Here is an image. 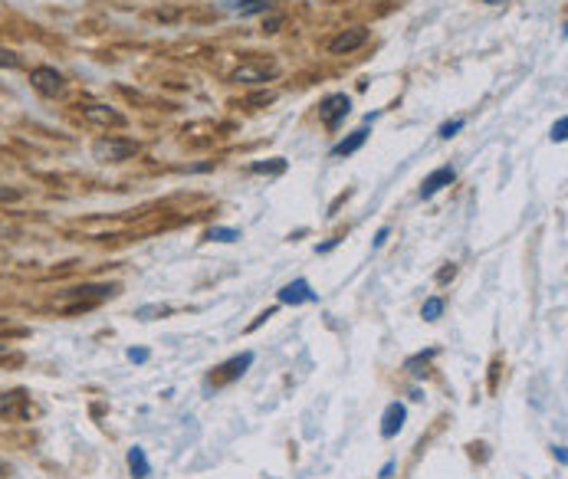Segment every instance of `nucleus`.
Here are the masks:
<instances>
[{
  "mask_svg": "<svg viewBox=\"0 0 568 479\" xmlns=\"http://www.w3.org/2000/svg\"><path fill=\"white\" fill-rule=\"evenodd\" d=\"M141 145L132 138H118V135H105L92 145V158L102 164H118V161H128L132 154H139Z\"/></svg>",
  "mask_w": 568,
  "mask_h": 479,
  "instance_id": "obj_1",
  "label": "nucleus"
},
{
  "mask_svg": "<svg viewBox=\"0 0 568 479\" xmlns=\"http://www.w3.org/2000/svg\"><path fill=\"white\" fill-rule=\"evenodd\" d=\"M279 76L276 63H263V60H253V63H240L233 73H230V82L237 86H266L269 79Z\"/></svg>",
  "mask_w": 568,
  "mask_h": 479,
  "instance_id": "obj_2",
  "label": "nucleus"
},
{
  "mask_svg": "<svg viewBox=\"0 0 568 479\" xmlns=\"http://www.w3.org/2000/svg\"><path fill=\"white\" fill-rule=\"evenodd\" d=\"M348 112H352V99L345 92H332V96L319 102V118H322L326 128H339L348 118Z\"/></svg>",
  "mask_w": 568,
  "mask_h": 479,
  "instance_id": "obj_3",
  "label": "nucleus"
},
{
  "mask_svg": "<svg viewBox=\"0 0 568 479\" xmlns=\"http://www.w3.org/2000/svg\"><path fill=\"white\" fill-rule=\"evenodd\" d=\"M30 86L37 89L39 96L53 99V96H60L66 89V76L60 69H53V66H37V69H30Z\"/></svg>",
  "mask_w": 568,
  "mask_h": 479,
  "instance_id": "obj_4",
  "label": "nucleus"
},
{
  "mask_svg": "<svg viewBox=\"0 0 568 479\" xmlns=\"http://www.w3.org/2000/svg\"><path fill=\"white\" fill-rule=\"evenodd\" d=\"M79 109H82V118H86L89 125H102V128H109V125L122 128L125 125V115L115 112L112 105H96V102H92V105H79Z\"/></svg>",
  "mask_w": 568,
  "mask_h": 479,
  "instance_id": "obj_5",
  "label": "nucleus"
},
{
  "mask_svg": "<svg viewBox=\"0 0 568 479\" xmlns=\"http://www.w3.org/2000/svg\"><path fill=\"white\" fill-rule=\"evenodd\" d=\"M276 299L283 305H303V302H316L319 296L312 292L309 279H296V282H286V286L276 292Z\"/></svg>",
  "mask_w": 568,
  "mask_h": 479,
  "instance_id": "obj_6",
  "label": "nucleus"
},
{
  "mask_svg": "<svg viewBox=\"0 0 568 479\" xmlns=\"http://www.w3.org/2000/svg\"><path fill=\"white\" fill-rule=\"evenodd\" d=\"M368 43V30L365 26H352V30H341L339 37L328 43V53H335V56H341V53H355L358 46H365Z\"/></svg>",
  "mask_w": 568,
  "mask_h": 479,
  "instance_id": "obj_7",
  "label": "nucleus"
},
{
  "mask_svg": "<svg viewBox=\"0 0 568 479\" xmlns=\"http://www.w3.org/2000/svg\"><path fill=\"white\" fill-rule=\"evenodd\" d=\"M405 420H407V407L405 404H388L384 407V414H381V437L384 440H391V437H398L401 433V427H405Z\"/></svg>",
  "mask_w": 568,
  "mask_h": 479,
  "instance_id": "obj_8",
  "label": "nucleus"
},
{
  "mask_svg": "<svg viewBox=\"0 0 568 479\" xmlns=\"http://www.w3.org/2000/svg\"><path fill=\"white\" fill-rule=\"evenodd\" d=\"M454 181H456V171L450 168V164H443V168H437V171H430V174L424 177V184H420V197L427 201V197H434L437 190L450 188Z\"/></svg>",
  "mask_w": 568,
  "mask_h": 479,
  "instance_id": "obj_9",
  "label": "nucleus"
},
{
  "mask_svg": "<svg viewBox=\"0 0 568 479\" xmlns=\"http://www.w3.org/2000/svg\"><path fill=\"white\" fill-rule=\"evenodd\" d=\"M253 358H256L253 352H243V354H237V358L224 361V365L217 368V384H230V381H237L243 371L253 365Z\"/></svg>",
  "mask_w": 568,
  "mask_h": 479,
  "instance_id": "obj_10",
  "label": "nucleus"
},
{
  "mask_svg": "<svg viewBox=\"0 0 568 479\" xmlns=\"http://www.w3.org/2000/svg\"><path fill=\"white\" fill-rule=\"evenodd\" d=\"M365 141H368V128L362 125L358 132H352L348 138H341L339 145L332 148V158H345V154H355L358 148H362V145H365Z\"/></svg>",
  "mask_w": 568,
  "mask_h": 479,
  "instance_id": "obj_11",
  "label": "nucleus"
},
{
  "mask_svg": "<svg viewBox=\"0 0 568 479\" xmlns=\"http://www.w3.org/2000/svg\"><path fill=\"white\" fill-rule=\"evenodd\" d=\"M128 469H132V476L135 479L152 476V463H148V456H145L141 446H132V450H128Z\"/></svg>",
  "mask_w": 568,
  "mask_h": 479,
  "instance_id": "obj_12",
  "label": "nucleus"
},
{
  "mask_svg": "<svg viewBox=\"0 0 568 479\" xmlns=\"http://www.w3.org/2000/svg\"><path fill=\"white\" fill-rule=\"evenodd\" d=\"M24 401H26L24 391L0 394V414H3V417H30V410H26V407H20V410H17V404H24Z\"/></svg>",
  "mask_w": 568,
  "mask_h": 479,
  "instance_id": "obj_13",
  "label": "nucleus"
},
{
  "mask_svg": "<svg viewBox=\"0 0 568 479\" xmlns=\"http://www.w3.org/2000/svg\"><path fill=\"white\" fill-rule=\"evenodd\" d=\"M273 7V0H237V3H230L227 10L240 13V17H253V13H266Z\"/></svg>",
  "mask_w": 568,
  "mask_h": 479,
  "instance_id": "obj_14",
  "label": "nucleus"
},
{
  "mask_svg": "<svg viewBox=\"0 0 568 479\" xmlns=\"http://www.w3.org/2000/svg\"><path fill=\"white\" fill-rule=\"evenodd\" d=\"M286 171V161L283 158H273V161H256L250 164V174H283Z\"/></svg>",
  "mask_w": 568,
  "mask_h": 479,
  "instance_id": "obj_15",
  "label": "nucleus"
},
{
  "mask_svg": "<svg viewBox=\"0 0 568 479\" xmlns=\"http://www.w3.org/2000/svg\"><path fill=\"white\" fill-rule=\"evenodd\" d=\"M420 316H424V322H437V318L443 316V299L441 296H430L427 302H424V309H420Z\"/></svg>",
  "mask_w": 568,
  "mask_h": 479,
  "instance_id": "obj_16",
  "label": "nucleus"
},
{
  "mask_svg": "<svg viewBox=\"0 0 568 479\" xmlns=\"http://www.w3.org/2000/svg\"><path fill=\"white\" fill-rule=\"evenodd\" d=\"M434 354H437V352L430 348V352H420V354H414V358H407V371H411L414 378H420V374H424V368H427V361L434 358Z\"/></svg>",
  "mask_w": 568,
  "mask_h": 479,
  "instance_id": "obj_17",
  "label": "nucleus"
},
{
  "mask_svg": "<svg viewBox=\"0 0 568 479\" xmlns=\"http://www.w3.org/2000/svg\"><path fill=\"white\" fill-rule=\"evenodd\" d=\"M207 240H217V243H233V240H240V233L233 227H211L207 230Z\"/></svg>",
  "mask_w": 568,
  "mask_h": 479,
  "instance_id": "obj_18",
  "label": "nucleus"
},
{
  "mask_svg": "<svg viewBox=\"0 0 568 479\" xmlns=\"http://www.w3.org/2000/svg\"><path fill=\"white\" fill-rule=\"evenodd\" d=\"M460 128H463V118H454V122H443L437 135H441V138H454V135H456V132H460Z\"/></svg>",
  "mask_w": 568,
  "mask_h": 479,
  "instance_id": "obj_19",
  "label": "nucleus"
},
{
  "mask_svg": "<svg viewBox=\"0 0 568 479\" xmlns=\"http://www.w3.org/2000/svg\"><path fill=\"white\" fill-rule=\"evenodd\" d=\"M0 66H7V69H17V66H24V60L17 56L13 50H0Z\"/></svg>",
  "mask_w": 568,
  "mask_h": 479,
  "instance_id": "obj_20",
  "label": "nucleus"
},
{
  "mask_svg": "<svg viewBox=\"0 0 568 479\" xmlns=\"http://www.w3.org/2000/svg\"><path fill=\"white\" fill-rule=\"evenodd\" d=\"M565 132H568V118H565V115H562V118H558L556 125H552V141H565V138H568Z\"/></svg>",
  "mask_w": 568,
  "mask_h": 479,
  "instance_id": "obj_21",
  "label": "nucleus"
},
{
  "mask_svg": "<svg viewBox=\"0 0 568 479\" xmlns=\"http://www.w3.org/2000/svg\"><path fill=\"white\" fill-rule=\"evenodd\" d=\"M148 358H152L148 348H128V361H135V365H145Z\"/></svg>",
  "mask_w": 568,
  "mask_h": 479,
  "instance_id": "obj_22",
  "label": "nucleus"
},
{
  "mask_svg": "<svg viewBox=\"0 0 568 479\" xmlns=\"http://www.w3.org/2000/svg\"><path fill=\"white\" fill-rule=\"evenodd\" d=\"M269 102H276V92H260V96H250L247 105H269Z\"/></svg>",
  "mask_w": 568,
  "mask_h": 479,
  "instance_id": "obj_23",
  "label": "nucleus"
},
{
  "mask_svg": "<svg viewBox=\"0 0 568 479\" xmlns=\"http://www.w3.org/2000/svg\"><path fill=\"white\" fill-rule=\"evenodd\" d=\"M279 26H283V17H279V13H273V17H266V20H263V33H276Z\"/></svg>",
  "mask_w": 568,
  "mask_h": 479,
  "instance_id": "obj_24",
  "label": "nucleus"
},
{
  "mask_svg": "<svg viewBox=\"0 0 568 479\" xmlns=\"http://www.w3.org/2000/svg\"><path fill=\"white\" fill-rule=\"evenodd\" d=\"M454 276H456V266L450 263V266H447V269H441V273H437V282H450V279H454Z\"/></svg>",
  "mask_w": 568,
  "mask_h": 479,
  "instance_id": "obj_25",
  "label": "nucleus"
},
{
  "mask_svg": "<svg viewBox=\"0 0 568 479\" xmlns=\"http://www.w3.org/2000/svg\"><path fill=\"white\" fill-rule=\"evenodd\" d=\"M388 237H391V230L381 227V230H378V237H375V246H384V240H388Z\"/></svg>",
  "mask_w": 568,
  "mask_h": 479,
  "instance_id": "obj_26",
  "label": "nucleus"
},
{
  "mask_svg": "<svg viewBox=\"0 0 568 479\" xmlns=\"http://www.w3.org/2000/svg\"><path fill=\"white\" fill-rule=\"evenodd\" d=\"M20 197V190H0V201H17Z\"/></svg>",
  "mask_w": 568,
  "mask_h": 479,
  "instance_id": "obj_27",
  "label": "nucleus"
},
{
  "mask_svg": "<svg viewBox=\"0 0 568 479\" xmlns=\"http://www.w3.org/2000/svg\"><path fill=\"white\" fill-rule=\"evenodd\" d=\"M556 460H558V463H562V467H565V463H568V456H565V446H556Z\"/></svg>",
  "mask_w": 568,
  "mask_h": 479,
  "instance_id": "obj_28",
  "label": "nucleus"
},
{
  "mask_svg": "<svg viewBox=\"0 0 568 479\" xmlns=\"http://www.w3.org/2000/svg\"><path fill=\"white\" fill-rule=\"evenodd\" d=\"M391 473H394V463H384V467H381V479H388Z\"/></svg>",
  "mask_w": 568,
  "mask_h": 479,
  "instance_id": "obj_29",
  "label": "nucleus"
},
{
  "mask_svg": "<svg viewBox=\"0 0 568 479\" xmlns=\"http://www.w3.org/2000/svg\"><path fill=\"white\" fill-rule=\"evenodd\" d=\"M3 473H10V463H7V460H0V476H3Z\"/></svg>",
  "mask_w": 568,
  "mask_h": 479,
  "instance_id": "obj_30",
  "label": "nucleus"
},
{
  "mask_svg": "<svg viewBox=\"0 0 568 479\" xmlns=\"http://www.w3.org/2000/svg\"><path fill=\"white\" fill-rule=\"evenodd\" d=\"M486 3H492V7H499V3H506V0H486Z\"/></svg>",
  "mask_w": 568,
  "mask_h": 479,
  "instance_id": "obj_31",
  "label": "nucleus"
},
{
  "mask_svg": "<svg viewBox=\"0 0 568 479\" xmlns=\"http://www.w3.org/2000/svg\"><path fill=\"white\" fill-rule=\"evenodd\" d=\"M3 352H7V341H0V354H3Z\"/></svg>",
  "mask_w": 568,
  "mask_h": 479,
  "instance_id": "obj_32",
  "label": "nucleus"
}]
</instances>
